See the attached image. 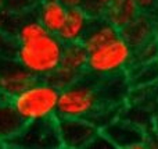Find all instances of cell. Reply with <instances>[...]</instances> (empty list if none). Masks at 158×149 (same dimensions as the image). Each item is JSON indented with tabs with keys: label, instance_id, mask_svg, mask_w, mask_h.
Instances as JSON below:
<instances>
[{
	"label": "cell",
	"instance_id": "9c48e42d",
	"mask_svg": "<svg viewBox=\"0 0 158 149\" xmlns=\"http://www.w3.org/2000/svg\"><path fill=\"white\" fill-rule=\"evenodd\" d=\"M104 134L110 138L115 148L122 149H142L146 148V130L123 117H117L104 128Z\"/></svg>",
	"mask_w": 158,
	"mask_h": 149
},
{
	"label": "cell",
	"instance_id": "7c38bea8",
	"mask_svg": "<svg viewBox=\"0 0 158 149\" xmlns=\"http://www.w3.org/2000/svg\"><path fill=\"white\" fill-rule=\"evenodd\" d=\"M68 6L60 0H39L35 7L36 18L52 33H58L67 18Z\"/></svg>",
	"mask_w": 158,
	"mask_h": 149
},
{
	"label": "cell",
	"instance_id": "d6986e66",
	"mask_svg": "<svg viewBox=\"0 0 158 149\" xmlns=\"http://www.w3.org/2000/svg\"><path fill=\"white\" fill-rule=\"evenodd\" d=\"M137 6H139L140 11L150 15H156V13L158 11V0H135Z\"/></svg>",
	"mask_w": 158,
	"mask_h": 149
},
{
	"label": "cell",
	"instance_id": "7402d4cb",
	"mask_svg": "<svg viewBox=\"0 0 158 149\" xmlns=\"http://www.w3.org/2000/svg\"><path fill=\"white\" fill-rule=\"evenodd\" d=\"M153 127L157 128L158 130V110L156 112V114H154V119H153Z\"/></svg>",
	"mask_w": 158,
	"mask_h": 149
},
{
	"label": "cell",
	"instance_id": "cb8c5ba5",
	"mask_svg": "<svg viewBox=\"0 0 158 149\" xmlns=\"http://www.w3.org/2000/svg\"><path fill=\"white\" fill-rule=\"evenodd\" d=\"M6 4H7V0H0V10H3L6 7Z\"/></svg>",
	"mask_w": 158,
	"mask_h": 149
},
{
	"label": "cell",
	"instance_id": "d4e9b609",
	"mask_svg": "<svg viewBox=\"0 0 158 149\" xmlns=\"http://www.w3.org/2000/svg\"><path fill=\"white\" fill-rule=\"evenodd\" d=\"M154 20H156V28H157V36H158V11L156 13V15H154Z\"/></svg>",
	"mask_w": 158,
	"mask_h": 149
},
{
	"label": "cell",
	"instance_id": "ac0fdd59",
	"mask_svg": "<svg viewBox=\"0 0 158 149\" xmlns=\"http://www.w3.org/2000/svg\"><path fill=\"white\" fill-rule=\"evenodd\" d=\"M108 148H115V147H114V144L110 141L108 137H107L103 131H100V133L93 138V141L87 145L86 149H108Z\"/></svg>",
	"mask_w": 158,
	"mask_h": 149
},
{
	"label": "cell",
	"instance_id": "ba28073f",
	"mask_svg": "<svg viewBox=\"0 0 158 149\" xmlns=\"http://www.w3.org/2000/svg\"><path fill=\"white\" fill-rule=\"evenodd\" d=\"M38 78L15 57H0V92L8 99L32 85Z\"/></svg>",
	"mask_w": 158,
	"mask_h": 149
},
{
	"label": "cell",
	"instance_id": "9a60e30c",
	"mask_svg": "<svg viewBox=\"0 0 158 149\" xmlns=\"http://www.w3.org/2000/svg\"><path fill=\"white\" fill-rule=\"evenodd\" d=\"M140 13L142 11L139 6L135 3V0H112L107 6L104 18H107L121 31L123 27L131 24L135 18H137Z\"/></svg>",
	"mask_w": 158,
	"mask_h": 149
},
{
	"label": "cell",
	"instance_id": "e0dca14e",
	"mask_svg": "<svg viewBox=\"0 0 158 149\" xmlns=\"http://www.w3.org/2000/svg\"><path fill=\"white\" fill-rule=\"evenodd\" d=\"M157 59H158V36L143 43L142 46L133 49V63H146V61L157 60Z\"/></svg>",
	"mask_w": 158,
	"mask_h": 149
},
{
	"label": "cell",
	"instance_id": "5bb4252c",
	"mask_svg": "<svg viewBox=\"0 0 158 149\" xmlns=\"http://www.w3.org/2000/svg\"><path fill=\"white\" fill-rule=\"evenodd\" d=\"M27 121L18 113L11 99L0 100V138L6 142L19 134V131L25 127Z\"/></svg>",
	"mask_w": 158,
	"mask_h": 149
},
{
	"label": "cell",
	"instance_id": "3957f363",
	"mask_svg": "<svg viewBox=\"0 0 158 149\" xmlns=\"http://www.w3.org/2000/svg\"><path fill=\"white\" fill-rule=\"evenodd\" d=\"M61 89L46 78H38L32 85L11 99L25 121L57 117Z\"/></svg>",
	"mask_w": 158,
	"mask_h": 149
},
{
	"label": "cell",
	"instance_id": "4316f807",
	"mask_svg": "<svg viewBox=\"0 0 158 149\" xmlns=\"http://www.w3.org/2000/svg\"><path fill=\"white\" fill-rule=\"evenodd\" d=\"M101 2H103V3H104V4H107V6H108V4H110V3H111V2H112V0H101Z\"/></svg>",
	"mask_w": 158,
	"mask_h": 149
},
{
	"label": "cell",
	"instance_id": "7a4b0ae2",
	"mask_svg": "<svg viewBox=\"0 0 158 149\" xmlns=\"http://www.w3.org/2000/svg\"><path fill=\"white\" fill-rule=\"evenodd\" d=\"M98 75L86 71L78 81L60 92L57 117L89 119L104 105L98 91Z\"/></svg>",
	"mask_w": 158,
	"mask_h": 149
},
{
	"label": "cell",
	"instance_id": "6da1fadb",
	"mask_svg": "<svg viewBox=\"0 0 158 149\" xmlns=\"http://www.w3.org/2000/svg\"><path fill=\"white\" fill-rule=\"evenodd\" d=\"M64 43L57 33L46 32L29 41L18 42L15 59L36 78H47L61 64Z\"/></svg>",
	"mask_w": 158,
	"mask_h": 149
},
{
	"label": "cell",
	"instance_id": "30bf717a",
	"mask_svg": "<svg viewBox=\"0 0 158 149\" xmlns=\"http://www.w3.org/2000/svg\"><path fill=\"white\" fill-rule=\"evenodd\" d=\"M92 17L85 11L82 6L68 7L67 18L64 21L61 29L58 31V38L64 43H72V42H82L87 32Z\"/></svg>",
	"mask_w": 158,
	"mask_h": 149
},
{
	"label": "cell",
	"instance_id": "484cf974",
	"mask_svg": "<svg viewBox=\"0 0 158 149\" xmlns=\"http://www.w3.org/2000/svg\"><path fill=\"white\" fill-rule=\"evenodd\" d=\"M24 2H29V3H33V4H38L39 0H24Z\"/></svg>",
	"mask_w": 158,
	"mask_h": 149
},
{
	"label": "cell",
	"instance_id": "2e32d148",
	"mask_svg": "<svg viewBox=\"0 0 158 149\" xmlns=\"http://www.w3.org/2000/svg\"><path fill=\"white\" fill-rule=\"evenodd\" d=\"M132 89L158 84V59L146 63H133L126 70Z\"/></svg>",
	"mask_w": 158,
	"mask_h": 149
},
{
	"label": "cell",
	"instance_id": "ffe728a7",
	"mask_svg": "<svg viewBox=\"0 0 158 149\" xmlns=\"http://www.w3.org/2000/svg\"><path fill=\"white\" fill-rule=\"evenodd\" d=\"M146 148L150 149H158V130L157 128H150L146 131Z\"/></svg>",
	"mask_w": 158,
	"mask_h": 149
},
{
	"label": "cell",
	"instance_id": "603a6c76",
	"mask_svg": "<svg viewBox=\"0 0 158 149\" xmlns=\"http://www.w3.org/2000/svg\"><path fill=\"white\" fill-rule=\"evenodd\" d=\"M6 148H8L7 147V142H6L3 138H0V149H6Z\"/></svg>",
	"mask_w": 158,
	"mask_h": 149
},
{
	"label": "cell",
	"instance_id": "83f0119b",
	"mask_svg": "<svg viewBox=\"0 0 158 149\" xmlns=\"http://www.w3.org/2000/svg\"><path fill=\"white\" fill-rule=\"evenodd\" d=\"M3 99H7V98H6V96H4V95H3V94H2V92H0V100H3Z\"/></svg>",
	"mask_w": 158,
	"mask_h": 149
},
{
	"label": "cell",
	"instance_id": "277c9868",
	"mask_svg": "<svg viewBox=\"0 0 158 149\" xmlns=\"http://www.w3.org/2000/svg\"><path fill=\"white\" fill-rule=\"evenodd\" d=\"M133 63V47L118 36L114 41L89 52L87 71L96 75H110L126 71Z\"/></svg>",
	"mask_w": 158,
	"mask_h": 149
},
{
	"label": "cell",
	"instance_id": "8fae6325",
	"mask_svg": "<svg viewBox=\"0 0 158 149\" xmlns=\"http://www.w3.org/2000/svg\"><path fill=\"white\" fill-rule=\"evenodd\" d=\"M121 36L133 49H136L146 42L157 38L156 20L150 14L140 13L137 18H135L131 24H128L121 29Z\"/></svg>",
	"mask_w": 158,
	"mask_h": 149
},
{
	"label": "cell",
	"instance_id": "44dd1931",
	"mask_svg": "<svg viewBox=\"0 0 158 149\" xmlns=\"http://www.w3.org/2000/svg\"><path fill=\"white\" fill-rule=\"evenodd\" d=\"M60 2H63L68 7H74V6H82L85 3V0H60Z\"/></svg>",
	"mask_w": 158,
	"mask_h": 149
},
{
	"label": "cell",
	"instance_id": "4fadbf2b",
	"mask_svg": "<svg viewBox=\"0 0 158 149\" xmlns=\"http://www.w3.org/2000/svg\"><path fill=\"white\" fill-rule=\"evenodd\" d=\"M119 35L121 31L114 24H111L104 17H97V18H92L86 35L82 39V43L90 52V50H94L103 45L108 43V42L114 41Z\"/></svg>",
	"mask_w": 158,
	"mask_h": 149
},
{
	"label": "cell",
	"instance_id": "8992f818",
	"mask_svg": "<svg viewBox=\"0 0 158 149\" xmlns=\"http://www.w3.org/2000/svg\"><path fill=\"white\" fill-rule=\"evenodd\" d=\"M87 63L89 50L82 42L65 43L60 67L46 80H49L60 89H64L65 86H69L78 81L87 71Z\"/></svg>",
	"mask_w": 158,
	"mask_h": 149
},
{
	"label": "cell",
	"instance_id": "52a82bcc",
	"mask_svg": "<svg viewBox=\"0 0 158 149\" xmlns=\"http://www.w3.org/2000/svg\"><path fill=\"white\" fill-rule=\"evenodd\" d=\"M61 144L65 149H86L100 133V128L87 119L57 117Z\"/></svg>",
	"mask_w": 158,
	"mask_h": 149
},
{
	"label": "cell",
	"instance_id": "5b68a950",
	"mask_svg": "<svg viewBox=\"0 0 158 149\" xmlns=\"http://www.w3.org/2000/svg\"><path fill=\"white\" fill-rule=\"evenodd\" d=\"M10 149H60L63 148L58 133L57 117L28 121L14 138L7 141Z\"/></svg>",
	"mask_w": 158,
	"mask_h": 149
}]
</instances>
